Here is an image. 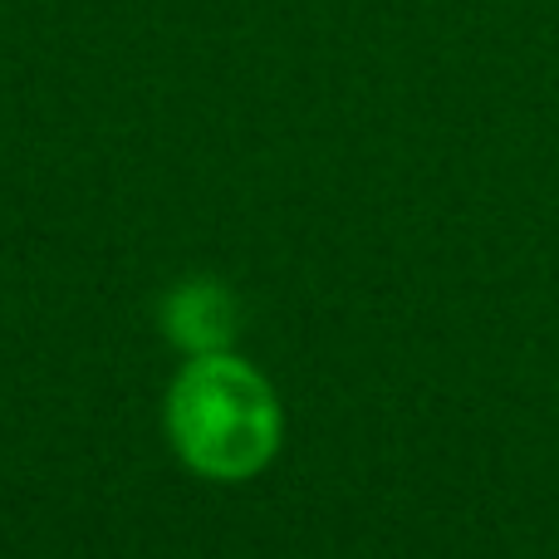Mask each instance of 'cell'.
Listing matches in <instances>:
<instances>
[{"mask_svg": "<svg viewBox=\"0 0 559 559\" xmlns=\"http://www.w3.org/2000/svg\"><path fill=\"white\" fill-rule=\"evenodd\" d=\"M285 413L271 378L236 348L197 354L167 388V442L206 481H251L275 462Z\"/></svg>", "mask_w": 559, "mask_h": 559, "instance_id": "obj_1", "label": "cell"}, {"mask_svg": "<svg viewBox=\"0 0 559 559\" xmlns=\"http://www.w3.org/2000/svg\"><path fill=\"white\" fill-rule=\"evenodd\" d=\"M163 329L187 358L231 348V338H236L231 289L212 275H192V280H182V285H173L163 299Z\"/></svg>", "mask_w": 559, "mask_h": 559, "instance_id": "obj_2", "label": "cell"}]
</instances>
